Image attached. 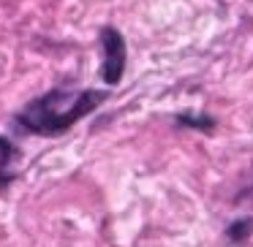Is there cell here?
Segmentation results:
<instances>
[{
    "mask_svg": "<svg viewBox=\"0 0 253 247\" xmlns=\"http://www.w3.org/2000/svg\"><path fill=\"white\" fill-rule=\"evenodd\" d=\"M109 98L106 90H71V87H52L39 98L28 101L17 111L14 122L25 133L36 136H57L66 133L71 125L93 114L104 101Z\"/></svg>",
    "mask_w": 253,
    "mask_h": 247,
    "instance_id": "cell-1",
    "label": "cell"
},
{
    "mask_svg": "<svg viewBox=\"0 0 253 247\" xmlns=\"http://www.w3.org/2000/svg\"><path fill=\"white\" fill-rule=\"evenodd\" d=\"M98 41H101V79L104 84L115 87L123 82V73H126V63H128V44L126 35L120 33L112 25H104L98 30Z\"/></svg>",
    "mask_w": 253,
    "mask_h": 247,
    "instance_id": "cell-2",
    "label": "cell"
},
{
    "mask_svg": "<svg viewBox=\"0 0 253 247\" xmlns=\"http://www.w3.org/2000/svg\"><path fill=\"white\" fill-rule=\"evenodd\" d=\"M19 147L8 136H0V185H11L17 179Z\"/></svg>",
    "mask_w": 253,
    "mask_h": 247,
    "instance_id": "cell-3",
    "label": "cell"
},
{
    "mask_svg": "<svg viewBox=\"0 0 253 247\" xmlns=\"http://www.w3.org/2000/svg\"><path fill=\"white\" fill-rule=\"evenodd\" d=\"M177 125H185V128H193V131L212 133V131H215V117H210V114H193V111H182V114H177Z\"/></svg>",
    "mask_w": 253,
    "mask_h": 247,
    "instance_id": "cell-4",
    "label": "cell"
},
{
    "mask_svg": "<svg viewBox=\"0 0 253 247\" xmlns=\"http://www.w3.org/2000/svg\"><path fill=\"white\" fill-rule=\"evenodd\" d=\"M251 231H253V220L251 217H240L231 225H226V239H229L231 245H242V242L251 236Z\"/></svg>",
    "mask_w": 253,
    "mask_h": 247,
    "instance_id": "cell-5",
    "label": "cell"
}]
</instances>
